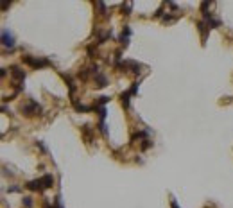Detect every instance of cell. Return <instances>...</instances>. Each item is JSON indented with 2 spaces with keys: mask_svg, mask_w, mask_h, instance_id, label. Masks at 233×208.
Instances as JSON below:
<instances>
[{
  "mask_svg": "<svg viewBox=\"0 0 233 208\" xmlns=\"http://www.w3.org/2000/svg\"><path fill=\"white\" fill-rule=\"evenodd\" d=\"M22 61L25 65H29L31 68H45V67H50V61L49 59H45V57H34V56H29V54H25V56H22Z\"/></svg>",
  "mask_w": 233,
  "mask_h": 208,
  "instance_id": "1",
  "label": "cell"
},
{
  "mask_svg": "<svg viewBox=\"0 0 233 208\" xmlns=\"http://www.w3.org/2000/svg\"><path fill=\"white\" fill-rule=\"evenodd\" d=\"M20 111L25 115V117H32V115L41 113L43 108H41V104H38V102L34 101V99H31L27 104H22V106H20Z\"/></svg>",
  "mask_w": 233,
  "mask_h": 208,
  "instance_id": "2",
  "label": "cell"
},
{
  "mask_svg": "<svg viewBox=\"0 0 233 208\" xmlns=\"http://www.w3.org/2000/svg\"><path fill=\"white\" fill-rule=\"evenodd\" d=\"M2 45H4V49H9V51L14 49V36L7 29L2 31Z\"/></svg>",
  "mask_w": 233,
  "mask_h": 208,
  "instance_id": "3",
  "label": "cell"
},
{
  "mask_svg": "<svg viewBox=\"0 0 233 208\" xmlns=\"http://www.w3.org/2000/svg\"><path fill=\"white\" fill-rule=\"evenodd\" d=\"M25 189H29L31 192H41V190H45V189H43V181H41V178L27 181V183H25Z\"/></svg>",
  "mask_w": 233,
  "mask_h": 208,
  "instance_id": "4",
  "label": "cell"
},
{
  "mask_svg": "<svg viewBox=\"0 0 233 208\" xmlns=\"http://www.w3.org/2000/svg\"><path fill=\"white\" fill-rule=\"evenodd\" d=\"M129 38H131V27H129V25H124V29H122V34L119 36V43L124 45V47H127V45H129Z\"/></svg>",
  "mask_w": 233,
  "mask_h": 208,
  "instance_id": "5",
  "label": "cell"
},
{
  "mask_svg": "<svg viewBox=\"0 0 233 208\" xmlns=\"http://www.w3.org/2000/svg\"><path fill=\"white\" fill-rule=\"evenodd\" d=\"M197 31L201 32V40H203V45L206 43V38H208V31H210V27L204 20H199L197 22Z\"/></svg>",
  "mask_w": 233,
  "mask_h": 208,
  "instance_id": "6",
  "label": "cell"
},
{
  "mask_svg": "<svg viewBox=\"0 0 233 208\" xmlns=\"http://www.w3.org/2000/svg\"><path fill=\"white\" fill-rule=\"evenodd\" d=\"M81 135L84 136L86 144H93V131H92V127H90L88 124L81 126Z\"/></svg>",
  "mask_w": 233,
  "mask_h": 208,
  "instance_id": "7",
  "label": "cell"
},
{
  "mask_svg": "<svg viewBox=\"0 0 233 208\" xmlns=\"http://www.w3.org/2000/svg\"><path fill=\"white\" fill-rule=\"evenodd\" d=\"M131 97H133V95L129 93V90L120 93V104L126 108V109H129V106H131Z\"/></svg>",
  "mask_w": 233,
  "mask_h": 208,
  "instance_id": "8",
  "label": "cell"
},
{
  "mask_svg": "<svg viewBox=\"0 0 233 208\" xmlns=\"http://www.w3.org/2000/svg\"><path fill=\"white\" fill-rule=\"evenodd\" d=\"M72 106L76 108V111H79V113H88L90 109H93V106H84L81 102H77L76 99H72Z\"/></svg>",
  "mask_w": 233,
  "mask_h": 208,
  "instance_id": "9",
  "label": "cell"
},
{
  "mask_svg": "<svg viewBox=\"0 0 233 208\" xmlns=\"http://www.w3.org/2000/svg\"><path fill=\"white\" fill-rule=\"evenodd\" d=\"M106 84H108V77L104 76V74H97V76H95V86H97V88H104Z\"/></svg>",
  "mask_w": 233,
  "mask_h": 208,
  "instance_id": "10",
  "label": "cell"
},
{
  "mask_svg": "<svg viewBox=\"0 0 233 208\" xmlns=\"http://www.w3.org/2000/svg\"><path fill=\"white\" fill-rule=\"evenodd\" d=\"M113 36V32H111V29H108V31H102V32H99V41L97 43L99 45H102V43H106L108 40Z\"/></svg>",
  "mask_w": 233,
  "mask_h": 208,
  "instance_id": "11",
  "label": "cell"
},
{
  "mask_svg": "<svg viewBox=\"0 0 233 208\" xmlns=\"http://www.w3.org/2000/svg\"><path fill=\"white\" fill-rule=\"evenodd\" d=\"M41 181H43V189H52L54 176H52V174H45V176H41Z\"/></svg>",
  "mask_w": 233,
  "mask_h": 208,
  "instance_id": "12",
  "label": "cell"
},
{
  "mask_svg": "<svg viewBox=\"0 0 233 208\" xmlns=\"http://www.w3.org/2000/svg\"><path fill=\"white\" fill-rule=\"evenodd\" d=\"M149 135V131H136V133H133L131 135V142H136V140H142V138H145ZM147 140V138H145Z\"/></svg>",
  "mask_w": 233,
  "mask_h": 208,
  "instance_id": "13",
  "label": "cell"
},
{
  "mask_svg": "<svg viewBox=\"0 0 233 208\" xmlns=\"http://www.w3.org/2000/svg\"><path fill=\"white\" fill-rule=\"evenodd\" d=\"M93 109L97 111V113H99V119H101L102 122H104V120H106V108H104V106H97V104H93Z\"/></svg>",
  "mask_w": 233,
  "mask_h": 208,
  "instance_id": "14",
  "label": "cell"
},
{
  "mask_svg": "<svg viewBox=\"0 0 233 208\" xmlns=\"http://www.w3.org/2000/svg\"><path fill=\"white\" fill-rule=\"evenodd\" d=\"M120 9H122V14L129 16V14H131V9H133V4H129V2H126V4H120Z\"/></svg>",
  "mask_w": 233,
  "mask_h": 208,
  "instance_id": "15",
  "label": "cell"
},
{
  "mask_svg": "<svg viewBox=\"0 0 233 208\" xmlns=\"http://www.w3.org/2000/svg\"><path fill=\"white\" fill-rule=\"evenodd\" d=\"M206 24H208V27H210V29H217V27H220V20H217V18H214V16H212Z\"/></svg>",
  "mask_w": 233,
  "mask_h": 208,
  "instance_id": "16",
  "label": "cell"
},
{
  "mask_svg": "<svg viewBox=\"0 0 233 208\" xmlns=\"http://www.w3.org/2000/svg\"><path fill=\"white\" fill-rule=\"evenodd\" d=\"M77 77H79L81 81H88V68H81L79 74H77Z\"/></svg>",
  "mask_w": 233,
  "mask_h": 208,
  "instance_id": "17",
  "label": "cell"
},
{
  "mask_svg": "<svg viewBox=\"0 0 233 208\" xmlns=\"http://www.w3.org/2000/svg\"><path fill=\"white\" fill-rule=\"evenodd\" d=\"M162 22L163 24H172V22H176V16H172V14H163V18H162Z\"/></svg>",
  "mask_w": 233,
  "mask_h": 208,
  "instance_id": "18",
  "label": "cell"
},
{
  "mask_svg": "<svg viewBox=\"0 0 233 208\" xmlns=\"http://www.w3.org/2000/svg\"><path fill=\"white\" fill-rule=\"evenodd\" d=\"M138 84H140V81L131 83V88H129V93H131V95H136V93H138Z\"/></svg>",
  "mask_w": 233,
  "mask_h": 208,
  "instance_id": "19",
  "label": "cell"
},
{
  "mask_svg": "<svg viewBox=\"0 0 233 208\" xmlns=\"http://www.w3.org/2000/svg\"><path fill=\"white\" fill-rule=\"evenodd\" d=\"M163 6H160L156 9V11H154V13H152V18H163Z\"/></svg>",
  "mask_w": 233,
  "mask_h": 208,
  "instance_id": "20",
  "label": "cell"
},
{
  "mask_svg": "<svg viewBox=\"0 0 233 208\" xmlns=\"http://www.w3.org/2000/svg\"><path fill=\"white\" fill-rule=\"evenodd\" d=\"M108 102H109V97H108V95H102V97L97 99V106H104V104H108Z\"/></svg>",
  "mask_w": 233,
  "mask_h": 208,
  "instance_id": "21",
  "label": "cell"
},
{
  "mask_svg": "<svg viewBox=\"0 0 233 208\" xmlns=\"http://www.w3.org/2000/svg\"><path fill=\"white\" fill-rule=\"evenodd\" d=\"M22 203H24L25 208H32V197H29V195H25V197L22 199Z\"/></svg>",
  "mask_w": 233,
  "mask_h": 208,
  "instance_id": "22",
  "label": "cell"
},
{
  "mask_svg": "<svg viewBox=\"0 0 233 208\" xmlns=\"http://www.w3.org/2000/svg\"><path fill=\"white\" fill-rule=\"evenodd\" d=\"M149 147H152V142H151V140H144V142H142V145H140V149H142V151H147Z\"/></svg>",
  "mask_w": 233,
  "mask_h": 208,
  "instance_id": "23",
  "label": "cell"
},
{
  "mask_svg": "<svg viewBox=\"0 0 233 208\" xmlns=\"http://www.w3.org/2000/svg\"><path fill=\"white\" fill-rule=\"evenodd\" d=\"M97 127H99V131H101L102 135H104V136H108V129H106V124H104L102 120H101V122H99V126H97Z\"/></svg>",
  "mask_w": 233,
  "mask_h": 208,
  "instance_id": "24",
  "label": "cell"
},
{
  "mask_svg": "<svg viewBox=\"0 0 233 208\" xmlns=\"http://www.w3.org/2000/svg\"><path fill=\"white\" fill-rule=\"evenodd\" d=\"M95 56H97V49L90 45V47H88V57H95Z\"/></svg>",
  "mask_w": 233,
  "mask_h": 208,
  "instance_id": "25",
  "label": "cell"
},
{
  "mask_svg": "<svg viewBox=\"0 0 233 208\" xmlns=\"http://www.w3.org/2000/svg\"><path fill=\"white\" fill-rule=\"evenodd\" d=\"M36 147H40V151L41 152H47V147H45V144L41 142V140H36Z\"/></svg>",
  "mask_w": 233,
  "mask_h": 208,
  "instance_id": "26",
  "label": "cell"
},
{
  "mask_svg": "<svg viewBox=\"0 0 233 208\" xmlns=\"http://www.w3.org/2000/svg\"><path fill=\"white\" fill-rule=\"evenodd\" d=\"M90 72L97 76V74H99V65H92V67H90Z\"/></svg>",
  "mask_w": 233,
  "mask_h": 208,
  "instance_id": "27",
  "label": "cell"
},
{
  "mask_svg": "<svg viewBox=\"0 0 233 208\" xmlns=\"http://www.w3.org/2000/svg\"><path fill=\"white\" fill-rule=\"evenodd\" d=\"M54 205H56V208H63V206H61V197H59V195H56V199H54Z\"/></svg>",
  "mask_w": 233,
  "mask_h": 208,
  "instance_id": "28",
  "label": "cell"
},
{
  "mask_svg": "<svg viewBox=\"0 0 233 208\" xmlns=\"http://www.w3.org/2000/svg\"><path fill=\"white\" fill-rule=\"evenodd\" d=\"M9 6H11V2H7V0H2V11H6Z\"/></svg>",
  "mask_w": 233,
  "mask_h": 208,
  "instance_id": "29",
  "label": "cell"
},
{
  "mask_svg": "<svg viewBox=\"0 0 233 208\" xmlns=\"http://www.w3.org/2000/svg\"><path fill=\"white\" fill-rule=\"evenodd\" d=\"M170 208H179L177 206V201L174 199V197H170Z\"/></svg>",
  "mask_w": 233,
  "mask_h": 208,
  "instance_id": "30",
  "label": "cell"
},
{
  "mask_svg": "<svg viewBox=\"0 0 233 208\" xmlns=\"http://www.w3.org/2000/svg\"><path fill=\"white\" fill-rule=\"evenodd\" d=\"M9 192H20V187H16V185H14V187H11V189H9Z\"/></svg>",
  "mask_w": 233,
  "mask_h": 208,
  "instance_id": "31",
  "label": "cell"
},
{
  "mask_svg": "<svg viewBox=\"0 0 233 208\" xmlns=\"http://www.w3.org/2000/svg\"><path fill=\"white\" fill-rule=\"evenodd\" d=\"M167 4H169V7H170V9H177V6L174 4V2H167Z\"/></svg>",
  "mask_w": 233,
  "mask_h": 208,
  "instance_id": "32",
  "label": "cell"
},
{
  "mask_svg": "<svg viewBox=\"0 0 233 208\" xmlns=\"http://www.w3.org/2000/svg\"><path fill=\"white\" fill-rule=\"evenodd\" d=\"M6 74H7V68H2V72H0V76H2V77H6Z\"/></svg>",
  "mask_w": 233,
  "mask_h": 208,
  "instance_id": "33",
  "label": "cell"
},
{
  "mask_svg": "<svg viewBox=\"0 0 233 208\" xmlns=\"http://www.w3.org/2000/svg\"><path fill=\"white\" fill-rule=\"evenodd\" d=\"M43 208H56V205H49V203H45Z\"/></svg>",
  "mask_w": 233,
  "mask_h": 208,
  "instance_id": "34",
  "label": "cell"
}]
</instances>
